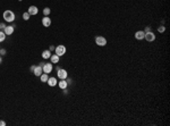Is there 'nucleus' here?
I'll list each match as a JSON object with an SVG mask.
<instances>
[{
	"mask_svg": "<svg viewBox=\"0 0 170 126\" xmlns=\"http://www.w3.org/2000/svg\"><path fill=\"white\" fill-rule=\"evenodd\" d=\"M50 57H51V51H50V50H44L43 52H42V58H43V59H49V58H50Z\"/></svg>",
	"mask_w": 170,
	"mask_h": 126,
	"instance_id": "nucleus-14",
	"label": "nucleus"
},
{
	"mask_svg": "<svg viewBox=\"0 0 170 126\" xmlns=\"http://www.w3.org/2000/svg\"><path fill=\"white\" fill-rule=\"evenodd\" d=\"M55 46H50V48H49V50H50V51H52V50H55Z\"/></svg>",
	"mask_w": 170,
	"mask_h": 126,
	"instance_id": "nucleus-25",
	"label": "nucleus"
},
{
	"mask_svg": "<svg viewBox=\"0 0 170 126\" xmlns=\"http://www.w3.org/2000/svg\"><path fill=\"white\" fill-rule=\"evenodd\" d=\"M144 39L146 40L148 42H153L154 40H155V35L153 32H146L145 33V36H144Z\"/></svg>",
	"mask_w": 170,
	"mask_h": 126,
	"instance_id": "nucleus-5",
	"label": "nucleus"
},
{
	"mask_svg": "<svg viewBox=\"0 0 170 126\" xmlns=\"http://www.w3.org/2000/svg\"><path fill=\"white\" fill-rule=\"evenodd\" d=\"M50 85V86H56L57 84H58V81H57L56 77H49L48 78V82H47Z\"/></svg>",
	"mask_w": 170,
	"mask_h": 126,
	"instance_id": "nucleus-12",
	"label": "nucleus"
},
{
	"mask_svg": "<svg viewBox=\"0 0 170 126\" xmlns=\"http://www.w3.org/2000/svg\"><path fill=\"white\" fill-rule=\"evenodd\" d=\"M165 31H166L165 25H161V26H159V27H158V32H159V33H163Z\"/></svg>",
	"mask_w": 170,
	"mask_h": 126,
	"instance_id": "nucleus-20",
	"label": "nucleus"
},
{
	"mask_svg": "<svg viewBox=\"0 0 170 126\" xmlns=\"http://www.w3.org/2000/svg\"><path fill=\"white\" fill-rule=\"evenodd\" d=\"M59 58H60V57L58 56V55H51V57H50V59H51V63H52V64H57V63H59Z\"/></svg>",
	"mask_w": 170,
	"mask_h": 126,
	"instance_id": "nucleus-15",
	"label": "nucleus"
},
{
	"mask_svg": "<svg viewBox=\"0 0 170 126\" xmlns=\"http://www.w3.org/2000/svg\"><path fill=\"white\" fill-rule=\"evenodd\" d=\"M27 13L30 14V15H38L39 9H38L36 6H30V7H28V10H27Z\"/></svg>",
	"mask_w": 170,
	"mask_h": 126,
	"instance_id": "nucleus-9",
	"label": "nucleus"
},
{
	"mask_svg": "<svg viewBox=\"0 0 170 126\" xmlns=\"http://www.w3.org/2000/svg\"><path fill=\"white\" fill-rule=\"evenodd\" d=\"M7 53V50L6 49H0V56H5Z\"/></svg>",
	"mask_w": 170,
	"mask_h": 126,
	"instance_id": "nucleus-21",
	"label": "nucleus"
},
{
	"mask_svg": "<svg viewBox=\"0 0 170 126\" xmlns=\"http://www.w3.org/2000/svg\"><path fill=\"white\" fill-rule=\"evenodd\" d=\"M42 73H43V69H42V66H35L34 70H33V74L35 75V76H38V77H40L41 75H42Z\"/></svg>",
	"mask_w": 170,
	"mask_h": 126,
	"instance_id": "nucleus-7",
	"label": "nucleus"
},
{
	"mask_svg": "<svg viewBox=\"0 0 170 126\" xmlns=\"http://www.w3.org/2000/svg\"><path fill=\"white\" fill-rule=\"evenodd\" d=\"M50 13H51V10H50V8H48V7H45V8L43 9V15L44 16H49Z\"/></svg>",
	"mask_w": 170,
	"mask_h": 126,
	"instance_id": "nucleus-18",
	"label": "nucleus"
},
{
	"mask_svg": "<svg viewBox=\"0 0 170 126\" xmlns=\"http://www.w3.org/2000/svg\"><path fill=\"white\" fill-rule=\"evenodd\" d=\"M5 27H6V25H5L4 23H0V31L5 30Z\"/></svg>",
	"mask_w": 170,
	"mask_h": 126,
	"instance_id": "nucleus-23",
	"label": "nucleus"
},
{
	"mask_svg": "<svg viewBox=\"0 0 170 126\" xmlns=\"http://www.w3.org/2000/svg\"><path fill=\"white\" fill-rule=\"evenodd\" d=\"M95 43L98 44V46H100V47H104V46H107V39H105L104 36H96L95 38Z\"/></svg>",
	"mask_w": 170,
	"mask_h": 126,
	"instance_id": "nucleus-3",
	"label": "nucleus"
},
{
	"mask_svg": "<svg viewBox=\"0 0 170 126\" xmlns=\"http://www.w3.org/2000/svg\"><path fill=\"white\" fill-rule=\"evenodd\" d=\"M0 49H1V48H0Z\"/></svg>",
	"mask_w": 170,
	"mask_h": 126,
	"instance_id": "nucleus-30",
	"label": "nucleus"
},
{
	"mask_svg": "<svg viewBox=\"0 0 170 126\" xmlns=\"http://www.w3.org/2000/svg\"><path fill=\"white\" fill-rule=\"evenodd\" d=\"M30 17H31V15L28 13H24V14H23V19H24V21H28V19H30Z\"/></svg>",
	"mask_w": 170,
	"mask_h": 126,
	"instance_id": "nucleus-19",
	"label": "nucleus"
},
{
	"mask_svg": "<svg viewBox=\"0 0 170 126\" xmlns=\"http://www.w3.org/2000/svg\"><path fill=\"white\" fill-rule=\"evenodd\" d=\"M6 36H7V35L5 34L4 31H0V42H4L5 39H6Z\"/></svg>",
	"mask_w": 170,
	"mask_h": 126,
	"instance_id": "nucleus-17",
	"label": "nucleus"
},
{
	"mask_svg": "<svg viewBox=\"0 0 170 126\" xmlns=\"http://www.w3.org/2000/svg\"><path fill=\"white\" fill-rule=\"evenodd\" d=\"M18 1H22V0H18Z\"/></svg>",
	"mask_w": 170,
	"mask_h": 126,
	"instance_id": "nucleus-29",
	"label": "nucleus"
},
{
	"mask_svg": "<svg viewBox=\"0 0 170 126\" xmlns=\"http://www.w3.org/2000/svg\"><path fill=\"white\" fill-rule=\"evenodd\" d=\"M14 27H15V26H13V25H6V27H5V30H4L5 34L11 35L14 33Z\"/></svg>",
	"mask_w": 170,
	"mask_h": 126,
	"instance_id": "nucleus-8",
	"label": "nucleus"
},
{
	"mask_svg": "<svg viewBox=\"0 0 170 126\" xmlns=\"http://www.w3.org/2000/svg\"><path fill=\"white\" fill-rule=\"evenodd\" d=\"M34 68H35V66H31V68H30L31 72H33V70H34Z\"/></svg>",
	"mask_w": 170,
	"mask_h": 126,
	"instance_id": "nucleus-27",
	"label": "nucleus"
},
{
	"mask_svg": "<svg viewBox=\"0 0 170 126\" xmlns=\"http://www.w3.org/2000/svg\"><path fill=\"white\" fill-rule=\"evenodd\" d=\"M57 75H58V77L60 78V80H66V78L68 77V73H67V70L62 69V68H60V69L58 70Z\"/></svg>",
	"mask_w": 170,
	"mask_h": 126,
	"instance_id": "nucleus-4",
	"label": "nucleus"
},
{
	"mask_svg": "<svg viewBox=\"0 0 170 126\" xmlns=\"http://www.w3.org/2000/svg\"><path fill=\"white\" fill-rule=\"evenodd\" d=\"M67 51V49H66L65 46H62V44H59V46H57L56 49H55V52H56V55H58L59 57L64 56Z\"/></svg>",
	"mask_w": 170,
	"mask_h": 126,
	"instance_id": "nucleus-2",
	"label": "nucleus"
},
{
	"mask_svg": "<svg viewBox=\"0 0 170 126\" xmlns=\"http://www.w3.org/2000/svg\"><path fill=\"white\" fill-rule=\"evenodd\" d=\"M2 63V58H1V56H0V64Z\"/></svg>",
	"mask_w": 170,
	"mask_h": 126,
	"instance_id": "nucleus-28",
	"label": "nucleus"
},
{
	"mask_svg": "<svg viewBox=\"0 0 170 126\" xmlns=\"http://www.w3.org/2000/svg\"><path fill=\"white\" fill-rule=\"evenodd\" d=\"M144 36H145L144 31H137V32H135V39L136 40H144Z\"/></svg>",
	"mask_w": 170,
	"mask_h": 126,
	"instance_id": "nucleus-11",
	"label": "nucleus"
},
{
	"mask_svg": "<svg viewBox=\"0 0 170 126\" xmlns=\"http://www.w3.org/2000/svg\"><path fill=\"white\" fill-rule=\"evenodd\" d=\"M52 63L51 64H44L43 66H42V69H43V73H45V74H49V73H51V70H52Z\"/></svg>",
	"mask_w": 170,
	"mask_h": 126,
	"instance_id": "nucleus-6",
	"label": "nucleus"
},
{
	"mask_svg": "<svg viewBox=\"0 0 170 126\" xmlns=\"http://www.w3.org/2000/svg\"><path fill=\"white\" fill-rule=\"evenodd\" d=\"M48 78H49V76H48V74H45V73H42V75L40 76V80H41V82H43V83L48 82Z\"/></svg>",
	"mask_w": 170,
	"mask_h": 126,
	"instance_id": "nucleus-16",
	"label": "nucleus"
},
{
	"mask_svg": "<svg viewBox=\"0 0 170 126\" xmlns=\"http://www.w3.org/2000/svg\"><path fill=\"white\" fill-rule=\"evenodd\" d=\"M5 125H6V123L4 120H0V126H5Z\"/></svg>",
	"mask_w": 170,
	"mask_h": 126,
	"instance_id": "nucleus-26",
	"label": "nucleus"
},
{
	"mask_svg": "<svg viewBox=\"0 0 170 126\" xmlns=\"http://www.w3.org/2000/svg\"><path fill=\"white\" fill-rule=\"evenodd\" d=\"M42 25L45 26V27H48V26L51 25V19L49 18V16H44L42 18Z\"/></svg>",
	"mask_w": 170,
	"mask_h": 126,
	"instance_id": "nucleus-10",
	"label": "nucleus"
},
{
	"mask_svg": "<svg viewBox=\"0 0 170 126\" xmlns=\"http://www.w3.org/2000/svg\"><path fill=\"white\" fill-rule=\"evenodd\" d=\"M2 17H4V19L6 21V22L8 23H13L14 21H15V14H14V11H11V10H5L4 14H2Z\"/></svg>",
	"mask_w": 170,
	"mask_h": 126,
	"instance_id": "nucleus-1",
	"label": "nucleus"
},
{
	"mask_svg": "<svg viewBox=\"0 0 170 126\" xmlns=\"http://www.w3.org/2000/svg\"><path fill=\"white\" fill-rule=\"evenodd\" d=\"M146 32H151V26H146V27H145L144 33H146Z\"/></svg>",
	"mask_w": 170,
	"mask_h": 126,
	"instance_id": "nucleus-22",
	"label": "nucleus"
},
{
	"mask_svg": "<svg viewBox=\"0 0 170 126\" xmlns=\"http://www.w3.org/2000/svg\"><path fill=\"white\" fill-rule=\"evenodd\" d=\"M58 85H59V87H60L61 90H64V89H67L68 83H67L66 80H60V82H58Z\"/></svg>",
	"mask_w": 170,
	"mask_h": 126,
	"instance_id": "nucleus-13",
	"label": "nucleus"
},
{
	"mask_svg": "<svg viewBox=\"0 0 170 126\" xmlns=\"http://www.w3.org/2000/svg\"><path fill=\"white\" fill-rule=\"evenodd\" d=\"M66 81H67V83H68V85H69V84H73V81H71V80H70L69 77L66 78Z\"/></svg>",
	"mask_w": 170,
	"mask_h": 126,
	"instance_id": "nucleus-24",
	"label": "nucleus"
}]
</instances>
